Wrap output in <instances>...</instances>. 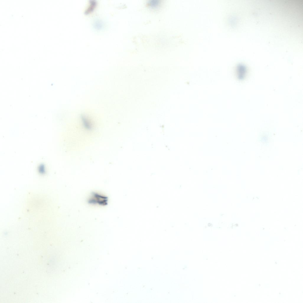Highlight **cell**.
Here are the masks:
<instances>
[{
    "instance_id": "obj_4",
    "label": "cell",
    "mask_w": 303,
    "mask_h": 303,
    "mask_svg": "<svg viewBox=\"0 0 303 303\" xmlns=\"http://www.w3.org/2000/svg\"><path fill=\"white\" fill-rule=\"evenodd\" d=\"M83 123L84 125L88 128H91L92 127V125L88 119L86 117L83 116L82 117Z\"/></svg>"
},
{
    "instance_id": "obj_1",
    "label": "cell",
    "mask_w": 303,
    "mask_h": 303,
    "mask_svg": "<svg viewBox=\"0 0 303 303\" xmlns=\"http://www.w3.org/2000/svg\"><path fill=\"white\" fill-rule=\"evenodd\" d=\"M108 201V198L105 196L93 192L90 197L88 202L92 204L105 206L107 205Z\"/></svg>"
},
{
    "instance_id": "obj_2",
    "label": "cell",
    "mask_w": 303,
    "mask_h": 303,
    "mask_svg": "<svg viewBox=\"0 0 303 303\" xmlns=\"http://www.w3.org/2000/svg\"><path fill=\"white\" fill-rule=\"evenodd\" d=\"M236 73L237 77L239 80H243L246 74V68L243 65H239L236 68Z\"/></svg>"
},
{
    "instance_id": "obj_3",
    "label": "cell",
    "mask_w": 303,
    "mask_h": 303,
    "mask_svg": "<svg viewBox=\"0 0 303 303\" xmlns=\"http://www.w3.org/2000/svg\"><path fill=\"white\" fill-rule=\"evenodd\" d=\"M161 4L160 0H150L147 3V5L150 8L155 9L159 7Z\"/></svg>"
}]
</instances>
